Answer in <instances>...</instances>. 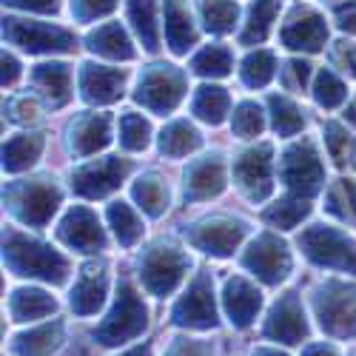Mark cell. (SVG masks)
Returning a JSON list of instances; mask_svg holds the SVG:
<instances>
[{"mask_svg":"<svg viewBox=\"0 0 356 356\" xmlns=\"http://www.w3.org/2000/svg\"><path fill=\"white\" fill-rule=\"evenodd\" d=\"M3 265L26 280H38L46 285H66L72 265L66 254L35 240L17 228H3Z\"/></svg>","mask_w":356,"mask_h":356,"instance_id":"6da1fadb","label":"cell"},{"mask_svg":"<svg viewBox=\"0 0 356 356\" xmlns=\"http://www.w3.org/2000/svg\"><path fill=\"white\" fill-rule=\"evenodd\" d=\"M145 331H148V305L143 302V293L134 288V282L120 277L114 302L95 328L92 339L100 348H123L140 339Z\"/></svg>","mask_w":356,"mask_h":356,"instance_id":"7a4b0ae2","label":"cell"},{"mask_svg":"<svg viewBox=\"0 0 356 356\" xmlns=\"http://www.w3.org/2000/svg\"><path fill=\"white\" fill-rule=\"evenodd\" d=\"M63 191L49 177H35V180H15L3 188V205L9 214L26 228H46L51 217L60 209Z\"/></svg>","mask_w":356,"mask_h":356,"instance_id":"3957f363","label":"cell"},{"mask_svg":"<svg viewBox=\"0 0 356 356\" xmlns=\"http://www.w3.org/2000/svg\"><path fill=\"white\" fill-rule=\"evenodd\" d=\"M311 311L319 328L334 339L356 337V285L348 280H325L311 291Z\"/></svg>","mask_w":356,"mask_h":356,"instance_id":"277c9868","label":"cell"},{"mask_svg":"<svg viewBox=\"0 0 356 356\" xmlns=\"http://www.w3.org/2000/svg\"><path fill=\"white\" fill-rule=\"evenodd\" d=\"M296 245H300L302 257L314 262L316 268L356 277V240L348 231L328 222H314L296 236Z\"/></svg>","mask_w":356,"mask_h":356,"instance_id":"5b68a950","label":"cell"},{"mask_svg":"<svg viewBox=\"0 0 356 356\" xmlns=\"http://www.w3.org/2000/svg\"><path fill=\"white\" fill-rule=\"evenodd\" d=\"M277 171H280V183L293 197L311 200L325 191V163H322L316 143L308 137L285 145V152L280 154V163H277Z\"/></svg>","mask_w":356,"mask_h":356,"instance_id":"8992f818","label":"cell"},{"mask_svg":"<svg viewBox=\"0 0 356 356\" xmlns=\"http://www.w3.org/2000/svg\"><path fill=\"white\" fill-rule=\"evenodd\" d=\"M137 277H140V285L163 300V296H171L177 288L183 285V280L188 277L191 271V257L177 248L174 243H154L148 245L143 254H140V265H137Z\"/></svg>","mask_w":356,"mask_h":356,"instance_id":"52a82bcc","label":"cell"},{"mask_svg":"<svg viewBox=\"0 0 356 356\" xmlns=\"http://www.w3.org/2000/svg\"><path fill=\"white\" fill-rule=\"evenodd\" d=\"M188 95V77L183 69L154 63L140 72L134 100L152 114H171Z\"/></svg>","mask_w":356,"mask_h":356,"instance_id":"ba28073f","label":"cell"},{"mask_svg":"<svg viewBox=\"0 0 356 356\" xmlns=\"http://www.w3.org/2000/svg\"><path fill=\"white\" fill-rule=\"evenodd\" d=\"M171 325L183 331H214L220 325V308L214 296V280L209 271H200L188 288L171 305Z\"/></svg>","mask_w":356,"mask_h":356,"instance_id":"9c48e42d","label":"cell"},{"mask_svg":"<svg viewBox=\"0 0 356 356\" xmlns=\"http://www.w3.org/2000/svg\"><path fill=\"white\" fill-rule=\"evenodd\" d=\"M245 236H248V222L240 217H231V214H211V217H202L186 228L188 245L209 254V257H217V259L231 257L243 245Z\"/></svg>","mask_w":356,"mask_h":356,"instance_id":"30bf717a","label":"cell"},{"mask_svg":"<svg viewBox=\"0 0 356 356\" xmlns=\"http://www.w3.org/2000/svg\"><path fill=\"white\" fill-rule=\"evenodd\" d=\"M240 265L262 285H280L291 274V251L288 243L274 231H262L240 254Z\"/></svg>","mask_w":356,"mask_h":356,"instance_id":"8fae6325","label":"cell"},{"mask_svg":"<svg viewBox=\"0 0 356 356\" xmlns=\"http://www.w3.org/2000/svg\"><path fill=\"white\" fill-rule=\"evenodd\" d=\"M234 186L240 194L251 202L268 200L274 191V145L271 143H257L243 148L231 163Z\"/></svg>","mask_w":356,"mask_h":356,"instance_id":"7c38bea8","label":"cell"},{"mask_svg":"<svg viewBox=\"0 0 356 356\" xmlns=\"http://www.w3.org/2000/svg\"><path fill=\"white\" fill-rule=\"evenodd\" d=\"M3 38L29 54H63V51H74L77 46L69 29L51 26L43 20H26V17H6Z\"/></svg>","mask_w":356,"mask_h":356,"instance_id":"4fadbf2b","label":"cell"},{"mask_svg":"<svg viewBox=\"0 0 356 356\" xmlns=\"http://www.w3.org/2000/svg\"><path fill=\"white\" fill-rule=\"evenodd\" d=\"M262 337L274 345H302L311 337V322L296 291L282 293L262 322Z\"/></svg>","mask_w":356,"mask_h":356,"instance_id":"5bb4252c","label":"cell"},{"mask_svg":"<svg viewBox=\"0 0 356 356\" xmlns=\"http://www.w3.org/2000/svg\"><path fill=\"white\" fill-rule=\"evenodd\" d=\"M131 171V163L123 157H97L86 160L72 171V188L83 200H100L117 191Z\"/></svg>","mask_w":356,"mask_h":356,"instance_id":"9a60e30c","label":"cell"},{"mask_svg":"<svg viewBox=\"0 0 356 356\" xmlns=\"http://www.w3.org/2000/svg\"><path fill=\"white\" fill-rule=\"evenodd\" d=\"M54 236L60 240L69 251L77 254H97L106 251V228L100 225V217L88 205H72V209L60 217L54 228Z\"/></svg>","mask_w":356,"mask_h":356,"instance_id":"2e32d148","label":"cell"},{"mask_svg":"<svg viewBox=\"0 0 356 356\" xmlns=\"http://www.w3.org/2000/svg\"><path fill=\"white\" fill-rule=\"evenodd\" d=\"M220 302H222V311L234 328L245 331L257 322V316L262 311V291L254 280H248L243 274H231L222 282Z\"/></svg>","mask_w":356,"mask_h":356,"instance_id":"e0dca14e","label":"cell"},{"mask_svg":"<svg viewBox=\"0 0 356 356\" xmlns=\"http://www.w3.org/2000/svg\"><path fill=\"white\" fill-rule=\"evenodd\" d=\"M280 40L291 51H322L328 43V26H325V17L316 9L296 6L282 26Z\"/></svg>","mask_w":356,"mask_h":356,"instance_id":"ac0fdd59","label":"cell"},{"mask_svg":"<svg viewBox=\"0 0 356 356\" xmlns=\"http://www.w3.org/2000/svg\"><path fill=\"white\" fill-rule=\"evenodd\" d=\"M225 188V160L220 154H202L188 163L183 174V200L202 202L222 194Z\"/></svg>","mask_w":356,"mask_h":356,"instance_id":"d6986e66","label":"cell"},{"mask_svg":"<svg viewBox=\"0 0 356 356\" xmlns=\"http://www.w3.org/2000/svg\"><path fill=\"white\" fill-rule=\"evenodd\" d=\"M108 300V274L103 262H88L69 291V308L77 316H95Z\"/></svg>","mask_w":356,"mask_h":356,"instance_id":"ffe728a7","label":"cell"},{"mask_svg":"<svg viewBox=\"0 0 356 356\" xmlns=\"http://www.w3.org/2000/svg\"><path fill=\"white\" fill-rule=\"evenodd\" d=\"M111 114L83 111L69 123V152L80 160L95 157L111 143Z\"/></svg>","mask_w":356,"mask_h":356,"instance_id":"44dd1931","label":"cell"},{"mask_svg":"<svg viewBox=\"0 0 356 356\" xmlns=\"http://www.w3.org/2000/svg\"><path fill=\"white\" fill-rule=\"evenodd\" d=\"M80 97L92 106H111L123 97L126 88V72L114 66H97V63H83L80 66Z\"/></svg>","mask_w":356,"mask_h":356,"instance_id":"7402d4cb","label":"cell"},{"mask_svg":"<svg viewBox=\"0 0 356 356\" xmlns=\"http://www.w3.org/2000/svg\"><path fill=\"white\" fill-rule=\"evenodd\" d=\"M66 342V325L60 319H43L17 331L9 342L15 356H54Z\"/></svg>","mask_w":356,"mask_h":356,"instance_id":"603a6c76","label":"cell"},{"mask_svg":"<svg viewBox=\"0 0 356 356\" xmlns=\"http://www.w3.org/2000/svg\"><path fill=\"white\" fill-rule=\"evenodd\" d=\"M32 86L46 108H63L72 100L74 72L69 63H38L32 69Z\"/></svg>","mask_w":356,"mask_h":356,"instance_id":"cb8c5ba5","label":"cell"},{"mask_svg":"<svg viewBox=\"0 0 356 356\" xmlns=\"http://www.w3.org/2000/svg\"><path fill=\"white\" fill-rule=\"evenodd\" d=\"M6 311H9L12 322H40V319H49L57 311V300L46 288L20 285V288L12 291Z\"/></svg>","mask_w":356,"mask_h":356,"instance_id":"d4e9b609","label":"cell"},{"mask_svg":"<svg viewBox=\"0 0 356 356\" xmlns=\"http://www.w3.org/2000/svg\"><path fill=\"white\" fill-rule=\"evenodd\" d=\"M165 40L174 54H188L197 46V26L183 0H165Z\"/></svg>","mask_w":356,"mask_h":356,"instance_id":"484cf974","label":"cell"},{"mask_svg":"<svg viewBox=\"0 0 356 356\" xmlns=\"http://www.w3.org/2000/svg\"><path fill=\"white\" fill-rule=\"evenodd\" d=\"M131 200H134V205L143 214L157 220V217H163L168 211L171 191H168V183L157 171H145L131 183Z\"/></svg>","mask_w":356,"mask_h":356,"instance_id":"4316f807","label":"cell"},{"mask_svg":"<svg viewBox=\"0 0 356 356\" xmlns=\"http://www.w3.org/2000/svg\"><path fill=\"white\" fill-rule=\"evenodd\" d=\"M86 46L100 57H108V60H134L137 57V49H134L131 38L126 35V29L120 23L97 26L95 32L86 38Z\"/></svg>","mask_w":356,"mask_h":356,"instance_id":"83f0119b","label":"cell"},{"mask_svg":"<svg viewBox=\"0 0 356 356\" xmlns=\"http://www.w3.org/2000/svg\"><path fill=\"white\" fill-rule=\"evenodd\" d=\"M43 134H32V131H20V134H12L6 143H3V168L9 174H23L29 171L43 154Z\"/></svg>","mask_w":356,"mask_h":356,"instance_id":"f1b7e54d","label":"cell"},{"mask_svg":"<svg viewBox=\"0 0 356 356\" xmlns=\"http://www.w3.org/2000/svg\"><path fill=\"white\" fill-rule=\"evenodd\" d=\"M200 145H202V137L194 129V123H188V120H171L160 131V137H157L160 154L163 157H171V160H183V157L194 154Z\"/></svg>","mask_w":356,"mask_h":356,"instance_id":"f546056e","label":"cell"},{"mask_svg":"<svg viewBox=\"0 0 356 356\" xmlns=\"http://www.w3.org/2000/svg\"><path fill=\"white\" fill-rule=\"evenodd\" d=\"M191 111L197 120L202 123H209V126H220L228 111H231V95H228V88L222 86H211V83H205L200 86L194 97H191Z\"/></svg>","mask_w":356,"mask_h":356,"instance_id":"4dcf8cb0","label":"cell"},{"mask_svg":"<svg viewBox=\"0 0 356 356\" xmlns=\"http://www.w3.org/2000/svg\"><path fill=\"white\" fill-rule=\"evenodd\" d=\"M106 222H108V228L114 231L117 243L126 245V248H131V245H137V243L143 240V217L137 214L134 205L126 202V200H114V202H108V209H106Z\"/></svg>","mask_w":356,"mask_h":356,"instance_id":"1f68e13d","label":"cell"},{"mask_svg":"<svg viewBox=\"0 0 356 356\" xmlns=\"http://www.w3.org/2000/svg\"><path fill=\"white\" fill-rule=\"evenodd\" d=\"M129 23L140 38L145 51L160 49V26H157V0H129Z\"/></svg>","mask_w":356,"mask_h":356,"instance_id":"d6a6232c","label":"cell"},{"mask_svg":"<svg viewBox=\"0 0 356 356\" xmlns=\"http://www.w3.org/2000/svg\"><path fill=\"white\" fill-rule=\"evenodd\" d=\"M308 214H311V202H308L305 197L288 194V197L274 200L268 209L262 211V220L268 222L271 228H277V231H293Z\"/></svg>","mask_w":356,"mask_h":356,"instance_id":"836d02e7","label":"cell"},{"mask_svg":"<svg viewBox=\"0 0 356 356\" xmlns=\"http://www.w3.org/2000/svg\"><path fill=\"white\" fill-rule=\"evenodd\" d=\"M268 117H271V129L277 137H296L305 129V111L285 95L268 97Z\"/></svg>","mask_w":356,"mask_h":356,"instance_id":"e575fe53","label":"cell"},{"mask_svg":"<svg viewBox=\"0 0 356 356\" xmlns=\"http://www.w3.org/2000/svg\"><path fill=\"white\" fill-rule=\"evenodd\" d=\"M117 140H120L123 152H145L148 145H152V123H148V117H143L140 111H126L120 114V120H117Z\"/></svg>","mask_w":356,"mask_h":356,"instance_id":"d590c367","label":"cell"},{"mask_svg":"<svg viewBox=\"0 0 356 356\" xmlns=\"http://www.w3.org/2000/svg\"><path fill=\"white\" fill-rule=\"evenodd\" d=\"M280 12V0H254V6L248 9V20H245V29L240 35V43L243 46H254V43H262L265 38L271 35V23Z\"/></svg>","mask_w":356,"mask_h":356,"instance_id":"8d00e7d4","label":"cell"},{"mask_svg":"<svg viewBox=\"0 0 356 356\" xmlns=\"http://www.w3.org/2000/svg\"><path fill=\"white\" fill-rule=\"evenodd\" d=\"M234 69V54L228 46L222 43H211V46H205L200 49L194 57H191V72L200 74V77H228Z\"/></svg>","mask_w":356,"mask_h":356,"instance_id":"74e56055","label":"cell"},{"mask_svg":"<svg viewBox=\"0 0 356 356\" xmlns=\"http://www.w3.org/2000/svg\"><path fill=\"white\" fill-rule=\"evenodd\" d=\"M277 69H280L277 54L271 49H257V51H251L245 60H243L240 80L248 88H262V86H268L277 77Z\"/></svg>","mask_w":356,"mask_h":356,"instance_id":"f35d334b","label":"cell"},{"mask_svg":"<svg viewBox=\"0 0 356 356\" xmlns=\"http://www.w3.org/2000/svg\"><path fill=\"white\" fill-rule=\"evenodd\" d=\"M236 17H240V6L234 0H200V20L214 35L234 32Z\"/></svg>","mask_w":356,"mask_h":356,"instance_id":"ab89813d","label":"cell"},{"mask_svg":"<svg viewBox=\"0 0 356 356\" xmlns=\"http://www.w3.org/2000/svg\"><path fill=\"white\" fill-rule=\"evenodd\" d=\"M325 211L331 217H337L339 222H350L356 225V186L353 180H337L328 194H325Z\"/></svg>","mask_w":356,"mask_h":356,"instance_id":"60d3db41","label":"cell"},{"mask_svg":"<svg viewBox=\"0 0 356 356\" xmlns=\"http://www.w3.org/2000/svg\"><path fill=\"white\" fill-rule=\"evenodd\" d=\"M314 100L322 108H339L348 100V83L334 69H319L314 77Z\"/></svg>","mask_w":356,"mask_h":356,"instance_id":"b9f144b4","label":"cell"},{"mask_svg":"<svg viewBox=\"0 0 356 356\" xmlns=\"http://www.w3.org/2000/svg\"><path fill=\"white\" fill-rule=\"evenodd\" d=\"M265 129V111L257 100H243L231 114V131L240 140H257Z\"/></svg>","mask_w":356,"mask_h":356,"instance_id":"7bdbcfd3","label":"cell"},{"mask_svg":"<svg viewBox=\"0 0 356 356\" xmlns=\"http://www.w3.org/2000/svg\"><path fill=\"white\" fill-rule=\"evenodd\" d=\"M43 106L46 103L40 100L38 92H32V95H12L6 100V106H3V111H6L9 120H15L20 126H29V123H38L40 120Z\"/></svg>","mask_w":356,"mask_h":356,"instance_id":"ee69618b","label":"cell"},{"mask_svg":"<svg viewBox=\"0 0 356 356\" xmlns=\"http://www.w3.org/2000/svg\"><path fill=\"white\" fill-rule=\"evenodd\" d=\"M322 134H325V152L331 154V160L337 165H345L348 157H350V148H353V140H350L348 129L342 123H337V120H328L325 129H322Z\"/></svg>","mask_w":356,"mask_h":356,"instance_id":"f6af8a7d","label":"cell"},{"mask_svg":"<svg viewBox=\"0 0 356 356\" xmlns=\"http://www.w3.org/2000/svg\"><path fill=\"white\" fill-rule=\"evenodd\" d=\"M163 356H217V348L211 339L180 334L163 348Z\"/></svg>","mask_w":356,"mask_h":356,"instance_id":"bcb514c9","label":"cell"},{"mask_svg":"<svg viewBox=\"0 0 356 356\" xmlns=\"http://www.w3.org/2000/svg\"><path fill=\"white\" fill-rule=\"evenodd\" d=\"M311 69L314 66L308 60H302V57H293V60H288L285 69H280L282 72V83H285L288 92H305V86H308V80L314 74Z\"/></svg>","mask_w":356,"mask_h":356,"instance_id":"7dc6e473","label":"cell"},{"mask_svg":"<svg viewBox=\"0 0 356 356\" xmlns=\"http://www.w3.org/2000/svg\"><path fill=\"white\" fill-rule=\"evenodd\" d=\"M117 9V0H72V15L80 23H92Z\"/></svg>","mask_w":356,"mask_h":356,"instance_id":"c3c4849f","label":"cell"},{"mask_svg":"<svg viewBox=\"0 0 356 356\" xmlns=\"http://www.w3.org/2000/svg\"><path fill=\"white\" fill-rule=\"evenodd\" d=\"M334 66L342 69L345 74L356 77V46L353 43H345V40L334 43Z\"/></svg>","mask_w":356,"mask_h":356,"instance_id":"681fc988","label":"cell"},{"mask_svg":"<svg viewBox=\"0 0 356 356\" xmlns=\"http://www.w3.org/2000/svg\"><path fill=\"white\" fill-rule=\"evenodd\" d=\"M6 6H15V9H29V12H43V15H51L60 9V0H6Z\"/></svg>","mask_w":356,"mask_h":356,"instance_id":"f907efd6","label":"cell"},{"mask_svg":"<svg viewBox=\"0 0 356 356\" xmlns=\"http://www.w3.org/2000/svg\"><path fill=\"white\" fill-rule=\"evenodd\" d=\"M337 23H339L342 32L356 35V3H342L337 9Z\"/></svg>","mask_w":356,"mask_h":356,"instance_id":"816d5d0a","label":"cell"},{"mask_svg":"<svg viewBox=\"0 0 356 356\" xmlns=\"http://www.w3.org/2000/svg\"><path fill=\"white\" fill-rule=\"evenodd\" d=\"M20 80V63H17V57L3 51V88H12L15 83Z\"/></svg>","mask_w":356,"mask_h":356,"instance_id":"f5cc1de1","label":"cell"},{"mask_svg":"<svg viewBox=\"0 0 356 356\" xmlns=\"http://www.w3.org/2000/svg\"><path fill=\"white\" fill-rule=\"evenodd\" d=\"M300 356H339V348L334 342H305Z\"/></svg>","mask_w":356,"mask_h":356,"instance_id":"db71d44e","label":"cell"},{"mask_svg":"<svg viewBox=\"0 0 356 356\" xmlns=\"http://www.w3.org/2000/svg\"><path fill=\"white\" fill-rule=\"evenodd\" d=\"M251 356H291L288 350H282L280 345H257L251 350Z\"/></svg>","mask_w":356,"mask_h":356,"instance_id":"11a10c76","label":"cell"},{"mask_svg":"<svg viewBox=\"0 0 356 356\" xmlns=\"http://www.w3.org/2000/svg\"><path fill=\"white\" fill-rule=\"evenodd\" d=\"M120 356H152V348H129V350H123Z\"/></svg>","mask_w":356,"mask_h":356,"instance_id":"9f6ffc18","label":"cell"},{"mask_svg":"<svg viewBox=\"0 0 356 356\" xmlns=\"http://www.w3.org/2000/svg\"><path fill=\"white\" fill-rule=\"evenodd\" d=\"M345 117H350V123H356V100L350 103V108L345 111Z\"/></svg>","mask_w":356,"mask_h":356,"instance_id":"6f0895ef","label":"cell"},{"mask_svg":"<svg viewBox=\"0 0 356 356\" xmlns=\"http://www.w3.org/2000/svg\"><path fill=\"white\" fill-rule=\"evenodd\" d=\"M348 356H356V348H353V350H348Z\"/></svg>","mask_w":356,"mask_h":356,"instance_id":"680465c9","label":"cell"}]
</instances>
